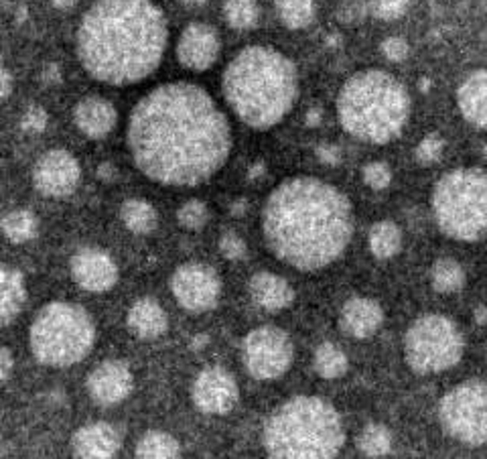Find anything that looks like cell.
<instances>
[{"label": "cell", "instance_id": "obj_1", "mask_svg": "<svg viewBox=\"0 0 487 459\" xmlns=\"http://www.w3.org/2000/svg\"><path fill=\"white\" fill-rule=\"evenodd\" d=\"M134 165L150 182L193 187L213 177L232 151V129L203 88L159 86L134 106L126 130Z\"/></svg>", "mask_w": 487, "mask_h": 459}, {"label": "cell", "instance_id": "obj_2", "mask_svg": "<svg viewBox=\"0 0 487 459\" xmlns=\"http://www.w3.org/2000/svg\"><path fill=\"white\" fill-rule=\"evenodd\" d=\"M263 232L283 263L319 271L344 255L354 234V212L337 187L315 177H295L268 195Z\"/></svg>", "mask_w": 487, "mask_h": 459}, {"label": "cell", "instance_id": "obj_3", "mask_svg": "<svg viewBox=\"0 0 487 459\" xmlns=\"http://www.w3.org/2000/svg\"><path fill=\"white\" fill-rule=\"evenodd\" d=\"M169 26L150 0H98L78 29V57L98 82L129 86L150 76L165 56Z\"/></svg>", "mask_w": 487, "mask_h": 459}, {"label": "cell", "instance_id": "obj_4", "mask_svg": "<svg viewBox=\"0 0 487 459\" xmlns=\"http://www.w3.org/2000/svg\"><path fill=\"white\" fill-rule=\"evenodd\" d=\"M223 96L244 124L264 130L281 122L295 106L299 74L281 51L252 45L225 68Z\"/></svg>", "mask_w": 487, "mask_h": 459}, {"label": "cell", "instance_id": "obj_5", "mask_svg": "<svg viewBox=\"0 0 487 459\" xmlns=\"http://www.w3.org/2000/svg\"><path fill=\"white\" fill-rule=\"evenodd\" d=\"M337 116L351 137L374 145L399 139L410 119L406 88L380 69L351 76L337 98Z\"/></svg>", "mask_w": 487, "mask_h": 459}, {"label": "cell", "instance_id": "obj_6", "mask_svg": "<svg viewBox=\"0 0 487 459\" xmlns=\"http://www.w3.org/2000/svg\"><path fill=\"white\" fill-rule=\"evenodd\" d=\"M344 443L346 429L339 412L317 397L286 401L264 425V447L270 457H336Z\"/></svg>", "mask_w": 487, "mask_h": 459}, {"label": "cell", "instance_id": "obj_7", "mask_svg": "<svg viewBox=\"0 0 487 459\" xmlns=\"http://www.w3.org/2000/svg\"><path fill=\"white\" fill-rule=\"evenodd\" d=\"M96 328L89 313L76 303L45 305L35 318L29 344L37 362L67 368L81 362L94 346Z\"/></svg>", "mask_w": 487, "mask_h": 459}, {"label": "cell", "instance_id": "obj_8", "mask_svg": "<svg viewBox=\"0 0 487 459\" xmlns=\"http://www.w3.org/2000/svg\"><path fill=\"white\" fill-rule=\"evenodd\" d=\"M439 228L449 238L477 242L487 226V185L482 169H457L440 177L432 192Z\"/></svg>", "mask_w": 487, "mask_h": 459}, {"label": "cell", "instance_id": "obj_9", "mask_svg": "<svg viewBox=\"0 0 487 459\" xmlns=\"http://www.w3.org/2000/svg\"><path fill=\"white\" fill-rule=\"evenodd\" d=\"M463 336L443 315H425L404 338L406 362L419 374H437L453 368L463 356Z\"/></svg>", "mask_w": 487, "mask_h": 459}, {"label": "cell", "instance_id": "obj_10", "mask_svg": "<svg viewBox=\"0 0 487 459\" xmlns=\"http://www.w3.org/2000/svg\"><path fill=\"white\" fill-rule=\"evenodd\" d=\"M485 384L469 381L449 391L439 404V419L451 437L465 445L480 447L487 437Z\"/></svg>", "mask_w": 487, "mask_h": 459}, {"label": "cell", "instance_id": "obj_11", "mask_svg": "<svg viewBox=\"0 0 487 459\" xmlns=\"http://www.w3.org/2000/svg\"><path fill=\"white\" fill-rule=\"evenodd\" d=\"M244 364L258 381H275L293 364L295 348L286 331L258 328L244 339Z\"/></svg>", "mask_w": 487, "mask_h": 459}, {"label": "cell", "instance_id": "obj_12", "mask_svg": "<svg viewBox=\"0 0 487 459\" xmlns=\"http://www.w3.org/2000/svg\"><path fill=\"white\" fill-rule=\"evenodd\" d=\"M171 289L187 311L202 313L218 305L222 283L212 266L203 263H187L179 266L171 278Z\"/></svg>", "mask_w": 487, "mask_h": 459}, {"label": "cell", "instance_id": "obj_13", "mask_svg": "<svg viewBox=\"0 0 487 459\" xmlns=\"http://www.w3.org/2000/svg\"><path fill=\"white\" fill-rule=\"evenodd\" d=\"M79 165L71 152L56 149L45 152L33 169V183L43 195L66 197L79 183Z\"/></svg>", "mask_w": 487, "mask_h": 459}, {"label": "cell", "instance_id": "obj_14", "mask_svg": "<svg viewBox=\"0 0 487 459\" xmlns=\"http://www.w3.org/2000/svg\"><path fill=\"white\" fill-rule=\"evenodd\" d=\"M192 399L195 407L202 412H207V415H225L238 402V384L223 368H205L195 378Z\"/></svg>", "mask_w": 487, "mask_h": 459}, {"label": "cell", "instance_id": "obj_15", "mask_svg": "<svg viewBox=\"0 0 487 459\" xmlns=\"http://www.w3.org/2000/svg\"><path fill=\"white\" fill-rule=\"evenodd\" d=\"M71 276L89 293H104L119 281V266L106 252L98 248H84L71 258Z\"/></svg>", "mask_w": 487, "mask_h": 459}, {"label": "cell", "instance_id": "obj_16", "mask_svg": "<svg viewBox=\"0 0 487 459\" xmlns=\"http://www.w3.org/2000/svg\"><path fill=\"white\" fill-rule=\"evenodd\" d=\"M132 372L120 360H106L88 378V391L98 404L112 407L122 402L132 391Z\"/></svg>", "mask_w": 487, "mask_h": 459}, {"label": "cell", "instance_id": "obj_17", "mask_svg": "<svg viewBox=\"0 0 487 459\" xmlns=\"http://www.w3.org/2000/svg\"><path fill=\"white\" fill-rule=\"evenodd\" d=\"M220 56V37L210 25L193 23L183 31L177 45V57L181 66L193 71L212 68Z\"/></svg>", "mask_w": 487, "mask_h": 459}, {"label": "cell", "instance_id": "obj_18", "mask_svg": "<svg viewBox=\"0 0 487 459\" xmlns=\"http://www.w3.org/2000/svg\"><path fill=\"white\" fill-rule=\"evenodd\" d=\"M120 435L108 422H92V425L81 427L71 441L76 457L88 459H108L120 452Z\"/></svg>", "mask_w": 487, "mask_h": 459}, {"label": "cell", "instance_id": "obj_19", "mask_svg": "<svg viewBox=\"0 0 487 459\" xmlns=\"http://www.w3.org/2000/svg\"><path fill=\"white\" fill-rule=\"evenodd\" d=\"M382 319L384 313L380 305L372 299L356 297V299H349L344 305V309H341L339 326L347 336L364 339L376 334L378 328L382 326Z\"/></svg>", "mask_w": 487, "mask_h": 459}, {"label": "cell", "instance_id": "obj_20", "mask_svg": "<svg viewBox=\"0 0 487 459\" xmlns=\"http://www.w3.org/2000/svg\"><path fill=\"white\" fill-rule=\"evenodd\" d=\"M74 119L78 129L84 132L88 139L98 141L112 132L119 116H116V108L108 100H104V98L89 96L76 106Z\"/></svg>", "mask_w": 487, "mask_h": 459}, {"label": "cell", "instance_id": "obj_21", "mask_svg": "<svg viewBox=\"0 0 487 459\" xmlns=\"http://www.w3.org/2000/svg\"><path fill=\"white\" fill-rule=\"evenodd\" d=\"M250 295L258 308L266 311H281L293 301V289L285 278L273 273H258L250 281Z\"/></svg>", "mask_w": 487, "mask_h": 459}, {"label": "cell", "instance_id": "obj_22", "mask_svg": "<svg viewBox=\"0 0 487 459\" xmlns=\"http://www.w3.org/2000/svg\"><path fill=\"white\" fill-rule=\"evenodd\" d=\"M485 92H487V76L483 69L473 71L465 78L457 92V102L461 108L465 120L471 122L477 129H485L487 112H485Z\"/></svg>", "mask_w": 487, "mask_h": 459}, {"label": "cell", "instance_id": "obj_23", "mask_svg": "<svg viewBox=\"0 0 487 459\" xmlns=\"http://www.w3.org/2000/svg\"><path fill=\"white\" fill-rule=\"evenodd\" d=\"M167 313L155 299H140L129 311V328L140 339H155L167 331Z\"/></svg>", "mask_w": 487, "mask_h": 459}, {"label": "cell", "instance_id": "obj_24", "mask_svg": "<svg viewBox=\"0 0 487 459\" xmlns=\"http://www.w3.org/2000/svg\"><path fill=\"white\" fill-rule=\"evenodd\" d=\"M25 301L23 275L11 266L0 265V328L8 326L21 313Z\"/></svg>", "mask_w": 487, "mask_h": 459}, {"label": "cell", "instance_id": "obj_25", "mask_svg": "<svg viewBox=\"0 0 487 459\" xmlns=\"http://www.w3.org/2000/svg\"><path fill=\"white\" fill-rule=\"evenodd\" d=\"M0 230H3L5 236L15 242V245H25V242L37 236L39 220L37 215L29 210H13L0 220Z\"/></svg>", "mask_w": 487, "mask_h": 459}, {"label": "cell", "instance_id": "obj_26", "mask_svg": "<svg viewBox=\"0 0 487 459\" xmlns=\"http://www.w3.org/2000/svg\"><path fill=\"white\" fill-rule=\"evenodd\" d=\"M402 246V234L399 226L392 222H378L369 230V250L376 258H392L400 252Z\"/></svg>", "mask_w": 487, "mask_h": 459}, {"label": "cell", "instance_id": "obj_27", "mask_svg": "<svg viewBox=\"0 0 487 459\" xmlns=\"http://www.w3.org/2000/svg\"><path fill=\"white\" fill-rule=\"evenodd\" d=\"M179 455H181L179 441L162 431H149L137 445V457L140 459H171Z\"/></svg>", "mask_w": 487, "mask_h": 459}, {"label": "cell", "instance_id": "obj_28", "mask_svg": "<svg viewBox=\"0 0 487 459\" xmlns=\"http://www.w3.org/2000/svg\"><path fill=\"white\" fill-rule=\"evenodd\" d=\"M124 226L134 234H149L157 226V212L142 200H129L120 210Z\"/></svg>", "mask_w": 487, "mask_h": 459}, {"label": "cell", "instance_id": "obj_29", "mask_svg": "<svg viewBox=\"0 0 487 459\" xmlns=\"http://www.w3.org/2000/svg\"><path fill=\"white\" fill-rule=\"evenodd\" d=\"M432 287L439 293H457L463 289L465 285V273L461 265L453 258H440L432 266Z\"/></svg>", "mask_w": 487, "mask_h": 459}, {"label": "cell", "instance_id": "obj_30", "mask_svg": "<svg viewBox=\"0 0 487 459\" xmlns=\"http://www.w3.org/2000/svg\"><path fill=\"white\" fill-rule=\"evenodd\" d=\"M315 370L323 378H339L344 376L347 370V358L341 349L331 344V341H325L315 352Z\"/></svg>", "mask_w": 487, "mask_h": 459}, {"label": "cell", "instance_id": "obj_31", "mask_svg": "<svg viewBox=\"0 0 487 459\" xmlns=\"http://www.w3.org/2000/svg\"><path fill=\"white\" fill-rule=\"evenodd\" d=\"M275 5L288 29H303L315 16V0H276Z\"/></svg>", "mask_w": 487, "mask_h": 459}, {"label": "cell", "instance_id": "obj_32", "mask_svg": "<svg viewBox=\"0 0 487 459\" xmlns=\"http://www.w3.org/2000/svg\"><path fill=\"white\" fill-rule=\"evenodd\" d=\"M359 449L368 457H382L390 454L392 449V433L390 429L380 425V422H369V425L359 435Z\"/></svg>", "mask_w": 487, "mask_h": 459}, {"label": "cell", "instance_id": "obj_33", "mask_svg": "<svg viewBox=\"0 0 487 459\" xmlns=\"http://www.w3.org/2000/svg\"><path fill=\"white\" fill-rule=\"evenodd\" d=\"M223 15L233 29H250L258 21L256 0H225Z\"/></svg>", "mask_w": 487, "mask_h": 459}, {"label": "cell", "instance_id": "obj_34", "mask_svg": "<svg viewBox=\"0 0 487 459\" xmlns=\"http://www.w3.org/2000/svg\"><path fill=\"white\" fill-rule=\"evenodd\" d=\"M177 215H179V222H181L185 228L200 230L205 226V222H207V205L200 200H192L181 205V210H179Z\"/></svg>", "mask_w": 487, "mask_h": 459}, {"label": "cell", "instance_id": "obj_35", "mask_svg": "<svg viewBox=\"0 0 487 459\" xmlns=\"http://www.w3.org/2000/svg\"><path fill=\"white\" fill-rule=\"evenodd\" d=\"M410 0H369V11L382 21H396L406 13Z\"/></svg>", "mask_w": 487, "mask_h": 459}, {"label": "cell", "instance_id": "obj_36", "mask_svg": "<svg viewBox=\"0 0 487 459\" xmlns=\"http://www.w3.org/2000/svg\"><path fill=\"white\" fill-rule=\"evenodd\" d=\"M443 149H445V142L437 134H430L425 141L420 142L417 147V159L419 163L422 165H432L435 161H439V157L443 155Z\"/></svg>", "mask_w": 487, "mask_h": 459}, {"label": "cell", "instance_id": "obj_37", "mask_svg": "<svg viewBox=\"0 0 487 459\" xmlns=\"http://www.w3.org/2000/svg\"><path fill=\"white\" fill-rule=\"evenodd\" d=\"M392 182V171L386 163H369L364 167V183L372 189H386Z\"/></svg>", "mask_w": 487, "mask_h": 459}, {"label": "cell", "instance_id": "obj_38", "mask_svg": "<svg viewBox=\"0 0 487 459\" xmlns=\"http://www.w3.org/2000/svg\"><path fill=\"white\" fill-rule=\"evenodd\" d=\"M368 15V6L364 0H341L337 8L339 21H344L347 25L359 23Z\"/></svg>", "mask_w": 487, "mask_h": 459}, {"label": "cell", "instance_id": "obj_39", "mask_svg": "<svg viewBox=\"0 0 487 459\" xmlns=\"http://www.w3.org/2000/svg\"><path fill=\"white\" fill-rule=\"evenodd\" d=\"M220 250H222V255L230 260H242L248 252L246 242H244L238 234H233V232L223 234L220 240Z\"/></svg>", "mask_w": 487, "mask_h": 459}, {"label": "cell", "instance_id": "obj_40", "mask_svg": "<svg viewBox=\"0 0 487 459\" xmlns=\"http://www.w3.org/2000/svg\"><path fill=\"white\" fill-rule=\"evenodd\" d=\"M21 126L25 132H33V134L43 132L45 126H47V112H45L41 106L29 108V110H26L23 116Z\"/></svg>", "mask_w": 487, "mask_h": 459}, {"label": "cell", "instance_id": "obj_41", "mask_svg": "<svg viewBox=\"0 0 487 459\" xmlns=\"http://www.w3.org/2000/svg\"><path fill=\"white\" fill-rule=\"evenodd\" d=\"M382 53L390 61H404L409 57V43L400 37H390L382 43Z\"/></svg>", "mask_w": 487, "mask_h": 459}, {"label": "cell", "instance_id": "obj_42", "mask_svg": "<svg viewBox=\"0 0 487 459\" xmlns=\"http://www.w3.org/2000/svg\"><path fill=\"white\" fill-rule=\"evenodd\" d=\"M317 157H319V161H323V163L337 165L339 159H341V151L336 145H321L317 149Z\"/></svg>", "mask_w": 487, "mask_h": 459}, {"label": "cell", "instance_id": "obj_43", "mask_svg": "<svg viewBox=\"0 0 487 459\" xmlns=\"http://www.w3.org/2000/svg\"><path fill=\"white\" fill-rule=\"evenodd\" d=\"M13 354L6 348L0 346V381H6L13 372Z\"/></svg>", "mask_w": 487, "mask_h": 459}, {"label": "cell", "instance_id": "obj_44", "mask_svg": "<svg viewBox=\"0 0 487 459\" xmlns=\"http://www.w3.org/2000/svg\"><path fill=\"white\" fill-rule=\"evenodd\" d=\"M11 88H13L11 74H8V69L3 66V61H0V102L11 94Z\"/></svg>", "mask_w": 487, "mask_h": 459}, {"label": "cell", "instance_id": "obj_45", "mask_svg": "<svg viewBox=\"0 0 487 459\" xmlns=\"http://www.w3.org/2000/svg\"><path fill=\"white\" fill-rule=\"evenodd\" d=\"M59 79H61L59 68L56 66V63H49V66L43 69V82H45V84H57Z\"/></svg>", "mask_w": 487, "mask_h": 459}, {"label": "cell", "instance_id": "obj_46", "mask_svg": "<svg viewBox=\"0 0 487 459\" xmlns=\"http://www.w3.org/2000/svg\"><path fill=\"white\" fill-rule=\"evenodd\" d=\"M98 177L104 179V182H112V179L116 177V169H114V165H110V163L100 165V169H98Z\"/></svg>", "mask_w": 487, "mask_h": 459}, {"label": "cell", "instance_id": "obj_47", "mask_svg": "<svg viewBox=\"0 0 487 459\" xmlns=\"http://www.w3.org/2000/svg\"><path fill=\"white\" fill-rule=\"evenodd\" d=\"M321 122V112L319 110H313L306 114V124L309 126H317Z\"/></svg>", "mask_w": 487, "mask_h": 459}, {"label": "cell", "instance_id": "obj_48", "mask_svg": "<svg viewBox=\"0 0 487 459\" xmlns=\"http://www.w3.org/2000/svg\"><path fill=\"white\" fill-rule=\"evenodd\" d=\"M76 5H78V0H53V6L56 8H71Z\"/></svg>", "mask_w": 487, "mask_h": 459}, {"label": "cell", "instance_id": "obj_49", "mask_svg": "<svg viewBox=\"0 0 487 459\" xmlns=\"http://www.w3.org/2000/svg\"><path fill=\"white\" fill-rule=\"evenodd\" d=\"M263 175H264V165L263 163H256L254 167H252L250 179H258V177H263Z\"/></svg>", "mask_w": 487, "mask_h": 459}, {"label": "cell", "instance_id": "obj_50", "mask_svg": "<svg viewBox=\"0 0 487 459\" xmlns=\"http://www.w3.org/2000/svg\"><path fill=\"white\" fill-rule=\"evenodd\" d=\"M203 346H207V338H205V336H197V338H193V341H192V348H193V349H202Z\"/></svg>", "mask_w": 487, "mask_h": 459}, {"label": "cell", "instance_id": "obj_51", "mask_svg": "<svg viewBox=\"0 0 487 459\" xmlns=\"http://www.w3.org/2000/svg\"><path fill=\"white\" fill-rule=\"evenodd\" d=\"M475 318H477V323H480V326H485V308L483 305H480V308L475 309Z\"/></svg>", "mask_w": 487, "mask_h": 459}, {"label": "cell", "instance_id": "obj_52", "mask_svg": "<svg viewBox=\"0 0 487 459\" xmlns=\"http://www.w3.org/2000/svg\"><path fill=\"white\" fill-rule=\"evenodd\" d=\"M232 212H233V214H236V215H240L242 212H246V202H244V200H240V202H236V203H233V208H232Z\"/></svg>", "mask_w": 487, "mask_h": 459}, {"label": "cell", "instance_id": "obj_53", "mask_svg": "<svg viewBox=\"0 0 487 459\" xmlns=\"http://www.w3.org/2000/svg\"><path fill=\"white\" fill-rule=\"evenodd\" d=\"M181 3L187 5V6H200V5L205 3V0H181Z\"/></svg>", "mask_w": 487, "mask_h": 459}]
</instances>
